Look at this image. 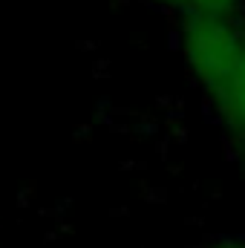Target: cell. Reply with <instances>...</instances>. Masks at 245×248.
Masks as SVG:
<instances>
[{"mask_svg": "<svg viewBox=\"0 0 245 248\" xmlns=\"http://www.w3.org/2000/svg\"><path fill=\"white\" fill-rule=\"evenodd\" d=\"M231 15V17H243L245 0H182V12L179 15Z\"/></svg>", "mask_w": 245, "mask_h": 248, "instance_id": "cell-3", "label": "cell"}, {"mask_svg": "<svg viewBox=\"0 0 245 248\" xmlns=\"http://www.w3.org/2000/svg\"><path fill=\"white\" fill-rule=\"evenodd\" d=\"M156 9H170V12H182V0H144Z\"/></svg>", "mask_w": 245, "mask_h": 248, "instance_id": "cell-5", "label": "cell"}, {"mask_svg": "<svg viewBox=\"0 0 245 248\" xmlns=\"http://www.w3.org/2000/svg\"><path fill=\"white\" fill-rule=\"evenodd\" d=\"M245 52V20L190 12L179 20V55L208 104L219 98Z\"/></svg>", "mask_w": 245, "mask_h": 248, "instance_id": "cell-1", "label": "cell"}, {"mask_svg": "<svg viewBox=\"0 0 245 248\" xmlns=\"http://www.w3.org/2000/svg\"><path fill=\"white\" fill-rule=\"evenodd\" d=\"M199 248H245L243 237H214L208 243H202Z\"/></svg>", "mask_w": 245, "mask_h": 248, "instance_id": "cell-4", "label": "cell"}, {"mask_svg": "<svg viewBox=\"0 0 245 248\" xmlns=\"http://www.w3.org/2000/svg\"><path fill=\"white\" fill-rule=\"evenodd\" d=\"M216 113V122L225 133V141L234 153L245 156V52L240 58L237 72L231 75L228 87L219 93V98L211 104Z\"/></svg>", "mask_w": 245, "mask_h": 248, "instance_id": "cell-2", "label": "cell"}]
</instances>
